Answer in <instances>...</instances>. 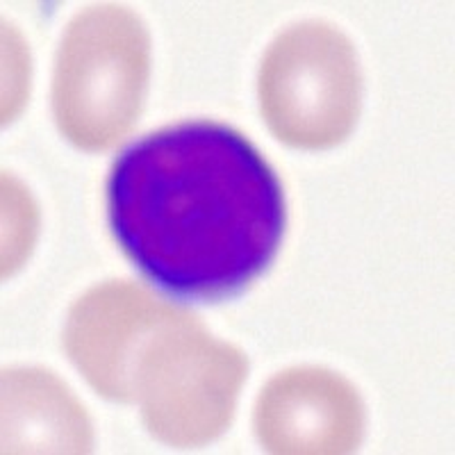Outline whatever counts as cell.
Masks as SVG:
<instances>
[{
	"label": "cell",
	"instance_id": "cell-4",
	"mask_svg": "<svg viewBox=\"0 0 455 455\" xmlns=\"http://www.w3.org/2000/svg\"><path fill=\"white\" fill-rule=\"evenodd\" d=\"M259 100L271 132L284 144L328 148L347 140L360 108L351 42L323 23L283 32L264 55Z\"/></svg>",
	"mask_w": 455,
	"mask_h": 455
},
{
	"label": "cell",
	"instance_id": "cell-3",
	"mask_svg": "<svg viewBox=\"0 0 455 455\" xmlns=\"http://www.w3.org/2000/svg\"><path fill=\"white\" fill-rule=\"evenodd\" d=\"M246 360L212 339L182 312L162 328L137 363L132 398L148 430L166 444L198 446L223 433L233 417Z\"/></svg>",
	"mask_w": 455,
	"mask_h": 455
},
{
	"label": "cell",
	"instance_id": "cell-5",
	"mask_svg": "<svg viewBox=\"0 0 455 455\" xmlns=\"http://www.w3.org/2000/svg\"><path fill=\"white\" fill-rule=\"evenodd\" d=\"M182 312L135 284L109 283L73 306L64 344L99 394L130 401L141 353Z\"/></svg>",
	"mask_w": 455,
	"mask_h": 455
},
{
	"label": "cell",
	"instance_id": "cell-1",
	"mask_svg": "<svg viewBox=\"0 0 455 455\" xmlns=\"http://www.w3.org/2000/svg\"><path fill=\"white\" fill-rule=\"evenodd\" d=\"M112 235L137 269L180 299L253 283L284 233L283 185L242 132L187 121L141 137L108 180Z\"/></svg>",
	"mask_w": 455,
	"mask_h": 455
},
{
	"label": "cell",
	"instance_id": "cell-6",
	"mask_svg": "<svg viewBox=\"0 0 455 455\" xmlns=\"http://www.w3.org/2000/svg\"><path fill=\"white\" fill-rule=\"evenodd\" d=\"M259 442L274 453H348L364 414L355 389L323 369H291L271 378L255 408Z\"/></svg>",
	"mask_w": 455,
	"mask_h": 455
},
{
	"label": "cell",
	"instance_id": "cell-7",
	"mask_svg": "<svg viewBox=\"0 0 455 455\" xmlns=\"http://www.w3.org/2000/svg\"><path fill=\"white\" fill-rule=\"evenodd\" d=\"M3 428L5 451L80 453L92 446L84 408L48 371H5Z\"/></svg>",
	"mask_w": 455,
	"mask_h": 455
},
{
	"label": "cell",
	"instance_id": "cell-2",
	"mask_svg": "<svg viewBox=\"0 0 455 455\" xmlns=\"http://www.w3.org/2000/svg\"><path fill=\"white\" fill-rule=\"evenodd\" d=\"M148 83V35L125 7L80 12L57 55L52 108L64 135L84 150H105L137 121Z\"/></svg>",
	"mask_w": 455,
	"mask_h": 455
}]
</instances>
